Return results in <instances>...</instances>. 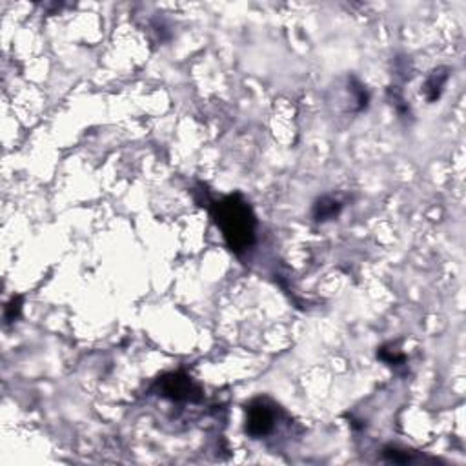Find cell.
I'll return each instance as SVG.
<instances>
[{
    "label": "cell",
    "instance_id": "obj_1",
    "mask_svg": "<svg viewBox=\"0 0 466 466\" xmlns=\"http://www.w3.org/2000/svg\"><path fill=\"white\" fill-rule=\"evenodd\" d=\"M211 215L221 228L224 241L233 253L241 256L256 242V215L241 193H233L211 206Z\"/></svg>",
    "mask_w": 466,
    "mask_h": 466
},
{
    "label": "cell",
    "instance_id": "obj_2",
    "mask_svg": "<svg viewBox=\"0 0 466 466\" xmlns=\"http://www.w3.org/2000/svg\"><path fill=\"white\" fill-rule=\"evenodd\" d=\"M279 406L268 397H257L246 406V433L253 439L270 436L277 427Z\"/></svg>",
    "mask_w": 466,
    "mask_h": 466
},
{
    "label": "cell",
    "instance_id": "obj_3",
    "mask_svg": "<svg viewBox=\"0 0 466 466\" xmlns=\"http://www.w3.org/2000/svg\"><path fill=\"white\" fill-rule=\"evenodd\" d=\"M159 395L170 399V401H201L202 393L192 377H188L186 373L173 372L164 375L157 381Z\"/></svg>",
    "mask_w": 466,
    "mask_h": 466
},
{
    "label": "cell",
    "instance_id": "obj_4",
    "mask_svg": "<svg viewBox=\"0 0 466 466\" xmlns=\"http://www.w3.org/2000/svg\"><path fill=\"white\" fill-rule=\"evenodd\" d=\"M448 79H450V69L448 68H437L432 73L428 75L427 84H424V95H427L428 102H436L437 98L441 97L442 89L447 86Z\"/></svg>",
    "mask_w": 466,
    "mask_h": 466
},
{
    "label": "cell",
    "instance_id": "obj_5",
    "mask_svg": "<svg viewBox=\"0 0 466 466\" xmlns=\"http://www.w3.org/2000/svg\"><path fill=\"white\" fill-rule=\"evenodd\" d=\"M341 210H343L341 201H337V199L332 195H324V197H321L319 201L315 202L314 211H312V213H314L315 221L326 222V221L335 219V217H339Z\"/></svg>",
    "mask_w": 466,
    "mask_h": 466
},
{
    "label": "cell",
    "instance_id": "obj_6",
    "mask_svg": "<svg viewBox=\"0 0 466 466\" xmlns=\"http://www.w3.org/2000/svg\"><path fill=\"white\" fill-rule=\"evenodd\" d=\"M384 461L395 463V465H408V463H415V457L412 456V451L401 450L397 447H386L383 450Z\"/></svg>",
    "mask_w": 466,
    "mask_h": 466
},
{
    "label": "cell",
    "instance_id": "obj_7",
    "mask_svg": "<svg viewBox=\"0 0 466 466\" xmlns=\"http://www.w3.org/2000/svg\"><path fill=\"white\" fill-rule=\"evenodd\" d=\"M377 357L381 359V361H384L386 364H390V366H401V364L406 361L404 355L399 354L397 350H393L392 346H383V348L377 352Z\"/></svg>",
    "mask_w": 466,
    "mask_h": 466
},
{
    "label": "cell",
    "instance_id": "obj_8",
    "mask_svg": "<svg viewBox=\"0 0 466 466\" xmlns=\"http://www.w3.org/2000/svg\"><path fill=\"white\" fill-rule=\"evenodd\" d=\"M20 312H22V297L20 295H15V297H11V301L6 305V312H4V319L6 324L13 323L20 317Z\"/></svg>",
    "mask_w": 466,
    "mask_h": 466
}]
</instances>
